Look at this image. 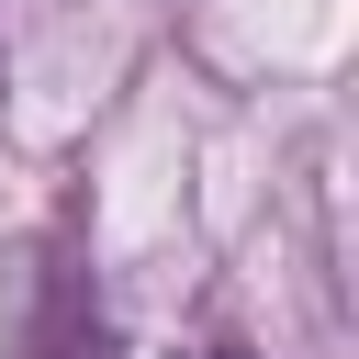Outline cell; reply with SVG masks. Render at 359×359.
<instances>
[{"instance_id": "cell-1", "label": "cell", "mask_w": 359, "mask_h": 359, "mask_svg": "<svg viewBox=\"0 0 359 359\" xmlns=\"http://www.w3.org/2000/svg\"><path fill=\"white\" fill-rule=\"evenodd\" d=\"M157 359H236V348H157Z\"/></svg>"}]
</instances>
